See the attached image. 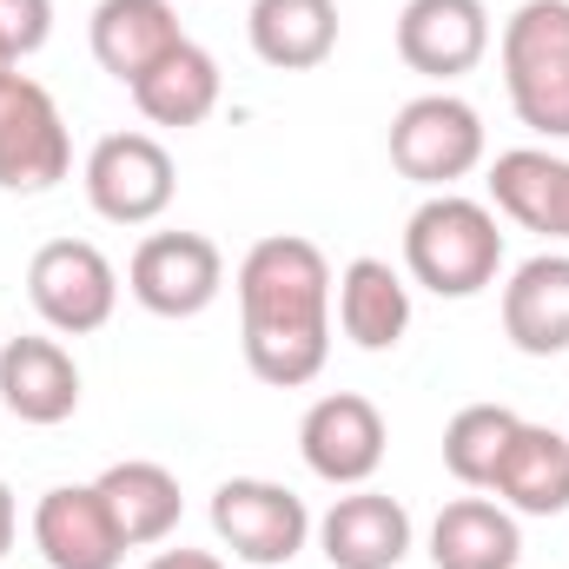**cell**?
<instances>
[{
    "mask_svg": "<svg viewBox=\"0 0 569 569\" xmlns=\"http://www.w3.org/2000/svg\"><path fill=\"white\" fill-rule=\"evenodd\" d=\"M0 405L20 425H67L80 411V365L60 338H7L0 345Z\"/></svg>",
    "mask_w": 569,
    "mask_h": 569,
    "instance_id": "obj_14",
    "label": "cell"
},
{
    "mask_svg": "<svg viewBox=\"0 0 569 569\" xmlns=\"http://www.w3.org/2000/svg\"><path fill=\"white\" fill-rule=\"evenodd\" d=\"M430 563L437 569H517L523 563V530L517 510L490 497H457L430 523Z\"/></svg>",
    "mask_w": 569,
    "mask_h": 569,
    "instance_id": "obj_19",
    "label": "cell"
},
{
    "mask_svg": "<svg viewBox=\"0 0 569 569\" xmlns=\"http://www.w3.org/2000/svg\"><path fill=\"white\" fill-rule=\"evenodd\" d=\"M490 490L517 517H563L569 510V437L550 425H517Z\"/></svg>",
    "mask_w": 569,
    "mask_h": 569,
    "instance_id": "obj_18",
    "label": "cell"
},
{
    "mask_svg": "<svg viewBox=\"0 0 569 569\" xmlns=\"http://www.w3.org/2000/svg\"><path fill=\"white\" fill-rule=\"evenodd\" d=\"M27 298H33V311L53 331L87 338V331H100L113 318L120 272H113V259L93 239H47L33 252V266H27Z\"/></svg>",
    "mask_w": 569,
    "mask_h": 569,
    "instance_id": "obj_6",
    "label": "cell"
},
{
    "mask_svg": "<svg viewBox=\"0 0 569 569\" xmlns=\"http://www.w3.org/2000/svg\"><path fill=\"white\" fill-rule=\"evenodd\" d=\"M87 40H93V60L120 87H133L186 33H179V7L172 0H100L93 20H87Z\"/></svg>",
    "mask_w": 569,
    "mask_h": 569,
    "instance_id": "obj_17",
    "label": "cell"
},
{
    "mask_svg": "<svg viewBox=\"0 0 569 569\" xmlns=\"http://www.w3.org/2000/svg\"><path fill=\"white\" fill-rule=\"evenodd\" d=\"M146 569H226V563H219L212 550H186V543H179V550H159Z\"/></svg>",
    "mask_w": 569,
    "mask_h": 569,
    "instance_id": "obj_26",
    "label": "cell"
},
{
    "mask_svg": "<svg viewBox=\"0 0 569 569\" xmlns=\"http://www.w3.org/2000/svg\"><path fill=\"white\" fill-rule=\"evenodd\" d=\"M239 338L259 385L298 391L331 358V266L311 239L272 232L239 259Z\"/></svg>",
    "mask_w": 569,
    "mask_h": 569,
    "instance_id": "obj_1",
    "label": "cell"
},
{
    "mask_svg": "<svg viewBox=\"0 0 569 569\" xmlns=\"http://www.w3.org/2000/svg\"><path fill=\"white\" fill-rule=\"evenodd\" d=\"M127 291L152 318H199L226 291V259L206 232H152L127 266Z\"/></svg>",
    "mask_w": 569,
    "mask_h": 569,
    "instance_id": "obj_9",
    "label": "cell"
},
{
    "mask_svg": "<svg viewBox=\"0 0 569 569\" xmlns=\"http://www.w3.org/2000/svg\"><path fill=\"white\" fill-rule=\"evenodd\" d=\"M93 483H100V497H107V510H113L127 550L166 543V537L179 530L186 497H179V477H172L166 463H152V457H127V463H107Z\"/></svg>",
    "mask_w": 569,
    "mask_h": 569,
    "instance_id": "obj_22",
    "label": "cell"
},
{
    "mask_svg": "<svg viewBox=\"0 0 569 569\" xmlns=\"http://www.w3.org/2000/svg\"><path fill=\"white\" fill-rule=\"evenodd\" d=\"M490 199L523 232H543V239H563L569 246V159L563 152H550V146H510V152H497Z\"/></svg>",
    "mask_w": 569,
    "mask_h": 569,
    "instance_id": "obj_16",
    "label": "cell"
},
{
    "mask_svg": "<svg viewBox=\"0 0 569 569\" xmlns=\"http://www.w3.org/2000/svg\"><path fill=\"white\" fill-rule=\"evenodd\" d=\"M73 172V140L53 93L27 73L0 80V192H53Z\"/></svg>",
    "mask_w": 569,
    "mask_h": 569,
    "instance_id": "obj_7",
    "label": "cell"
},
{
    "mask_svg": "<svg viewBox=\"0 0 569 569\" xmlns=\"http://www.w3.org/2000/svg\"><path fill=\"white\" fill-rule=\"evenodd\" d=\"M252 53L279 73H311L338 53V0H252Z\"/></svg>",
    "mask_w": 569,
    "mask_h": 569,
    "instance_id": "obj_20",
    "label": "cell"
},
{
    "mask_svg": "<svg viewBox=\"0 0 569 569\" xmlns=\"http://www.w3.org/2000/svg\"><path fill=\"white\" fill-rule=\"evenodd\" d=\"M338 325L358 351H391L411 331V284L385 259H351L338 272Z\"/></svg>",
    "mask_w": 569,
    "mask_h": 569,
    "instance_id": "obj_23",
    "label": "cell"
},
{
    "mask_svg": "<svg viewBox=\"0 0 569 569\" xmlns=\"http://www.w3.org/2000/svg\"><path fill=\"white\" fill-rule=\"evenodd\" d=\"M219 60L199 47V40H179L152 73H140L127 93H133V107H140L152 127H172V133H186V127H206L212 120V107H219Z\"/></svg>",
    "mask_w": 569,
    "mask_h": 569,
    "instance_id": "obj_21",
    "label": "cell"
},
{
    "mask_svg": "<svg viewBox=\"0 0 569 569\" xmlns=\"http://www.w3.org/2000/svg\"><path fill=\"white\" fill-rule=\"evenodd\" d=\"M172 152L152 133H107L87 152V199L113 226H152L172 206Z\"/></svg>",
    "mask_w": 569,
    "mask_h": 569,
    "instance_id": "obj_10",
    "label": "cell"
},
{
    "mask_svg": "<svg viewBox=\"0 0 569 569\" xmlns=\"http://www.w3.org/2000/svg\"><path fill=\"white\" fill-rule=\"evenodd\" d=\"M33 550L47 569H120L127 537L100 497V483H60L33 503Z\"/></svg>",
    "mask_w": 569,
    "mask_h": 569,
    "instance_id": "obj_11",
    "label": "cell"
},
{
    "mask_svg": "<svg viewBox=\"0 0 569 569\" xmlns=\"http://www.w3.org/2000/svg\"><path fill=\"white\" fill-rule=\"evenodd\" d=\"M490 53V7L483 0H405L398 13V60L450 87Z\"/></svg>",
    "mask_w": 569,
    "mask_h": 569,
    "instance_id": "obj_12",
    "label": "cell"
},
{
    "mask_svg": "<svg viewBox=\"0 0 569 569\" xmlns=\"http://www.w3.org/2000/svg\"><path fill=\"white\" fill-rule=\"evenodd\" d=\"M212 530L219 543L252 569H284L305 543H311V510L305 497H291L272 477H226L212 490Z\"/></svg>",
    "mask_w": 569,
    "mask_h": 569,
    "instance_id": "obj_5",
    "label": "cell"
},
{
    "mask_svg": "<svg viewBox=\"0 0 569 569\" xmlns=\"http://www.w3.org/2000/svg\"><path fill=\"white\" fill-rule=\"evenodd\" d=\"M13 530H20V510H13V490L0 483V557L13 550Z\"/></svg>",
    "mask_w": 569,
    "mask_h": 569,
    "instance_id": "obj_27",
    "label": "cell"
},
{
    "mask_svg": "<svg viewBox=\"0 0 569 569\" xmlns=\"http://www.w3.org/2000/svg\"><path fill=\"white\" fill-rule=\"evenodd\" d=\"M7 73H13V53H7V47H0V80H7Z\"/></svg>",
    "mask_w": 569,
    "mask_h": 569,
    "instance_id": "obj_28",
    "label": "cell"
},
{
    "mask_svg": "<svg viewBox=\"0 0 569 569\" xmlns=\"http://www.w3.org/2000/svg\"><path fill=\"white\" fill-rule=\"evenodd\" d=\"M318 550L331 569H398L411 557V510L371 483L338 497L318 517Z\"/></svg>",
    "mask_w": 569,
    "mask_h": 569,
    "instance_id": "obj_13",
    "label": "cell"
},
{
    "mask_svg": "<svg viewBox=\"0 0 569 569\" xmlns=\"http://www.w3.org/2000/svg\"><path fill=\"white\" fill-rule=\"evenodd\" d=\"M405 266L437 298H477V291H490L497 266H503L497 212L483 199H463V192H430L425 206L405 219Z\"/></svg>",
    "mask_w": 569,
    "mask_h": 569,
    "instance_id": "obj_2",
    "label": "cell"
},
{
    "mask_svg": "<svg viewBox=\"0 0 569 569\" xmlns=\"http://www.w3.org/2000/svg\"><path fill=\"white\" fill-rule=\"evenodd\" d=\"M517 411L510 405H463L450 425H443V470L463 483V490H490L510 437H517Z\"/></svg>",
    "mask_w": 569,
    "mask_h": 569,
    "instance_id": "obj_24",
    "label": "cell"
},
{
    "mask_svg": "<svg viewBox=\"0 0 569 569\" xmlns=\"http://www.w3.org/2000/svg\"><path fill=\"white\" fill-rule=\"evenodd\" d=\"M391 166L411 186H430V192H450L457 179H470L483 166V120H477V107L443 93V87L405 100L398 120H391Z\"/></svg>",
    "mask_w": 569,
    "mask_h": 569,
    "instance_id": "obj_4",
    "label": "cell"
},
{
    "mask_svg": "<svg viewBox=\"0 0 569 569\" xmlns=\"http://www.w3.org/2000/svg\"><path fill=\"white\" fill-rule=\"evenodd\" d=\"M47 33H53V0H0V47L13 60L40 53Z\"/></svg>",
    "mask_w": 569,
    "mask_h": 569,
    "instance_id": "obj_25",
    "label": "cell"
},
{
    "mask_svg": "<svg viewBox=\"0 0 569 569\" xmlns=\"http://www.w3.org/2000/svg\"><path fill=\"white\" fill-rule=\"evenodd\" d=\"M385 411L371 405V398H358V391H331V398H318L311 411H305V425H298V457H305V470L318 477V483H331V490H358V483H371L378 477V463H385Z\"/></svg>",
    "mask_w": 569,
    "mask_h": 569,
    "instance_id": "obj_8",
    "label": "cell"
},
{
    "mask_svg": "<svg viewBox=\"0 0 569 569\" xmlns=\"http://www.w3.org/2000/svg\"><path fill=\"white\" fill-rule=\"evenodd\" d=\"M503 338L523 358L569 351V252H537L503 284Z\"/></svg>",
    "mask_w": 569,
    "mask_h": 569,
    "instance_id": "obj_15",
    "label": "cell"
},
{
    "mask_svg": "<svg viewBox=\"0 0 569 569\" xmlns=\"http://www.w3.org/2000/svg\"><path fill=\"white\" fill-rule=\"evenodd\" d=\"M503 87L537 140H569V0H523L503 20Z\"/></svg>",
    "mask_w": 569,
    "mask_h": 569,
    "instance_id": "obj_3",
    "label": "cell"
}]
</instances>
